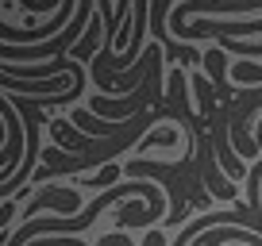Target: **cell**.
<instances>
[{
    "mask_svg": "<svg viewBox=\"0 0 262 246\" xmlns=\"http://www.w3.org/2000/svg\"><path fill=\"white\" fill-rule=\"evenodd\" d=\"M120 173H123V165H120V162H112V165H104V169H100L97 177H89L85 185H89V189L100 196V192H108V189H112V181L120 177Z\"/></svg>",
    "mask_w": 262,
    "mask_h": 246,
    "instance_id": "obj_8",
    "label": "cell"
},
{
    "mask_svg": "<svg viewBox=\"0 0 262 246\" xmlns=\"http://www.w3.org/2000/svg\"><path fill=\"white\" fill-rule=\"evenodd\" d=\"M208 12H224V16H243V12H262V0H181L170 12V27L189 23V19H201Z\"/></svg>",
    "mask_w": 262,
    "mask_h": 246,
    "instance_id": "obj_4",
    "label": "cell"
},
{
    "mask_svg": "<svg viewBox=\"0 0 262 246\" xmlns=\"http://www.w3.org/2000/svg\"><path fill=\"white\" fill-rule=\"evenodd\" d=\"M42 208H54L62 219H74V212L81 208V192L77 189H58V185H42V189H35V196L19 208V223H31Z\"/></svg>",
    "mask_w": 262,
    "mask_h": 246,
    "instance_id": "obj_3",
    "label": "cell"
},
{
    "mask_svg": "<svg viewBox=\"0 0 262 246\" xmlns=\"http://www.w3.org/2000/svg\"><path fill=\"white\" fill-rule=\"evenodd\" d=\"M231 77L247 89H258L262 85V62H231Z\"/></svg>",
    "mask_w": 262,
    "mask_h": 246,
    "instance_id": "obj_6",
    "label": "cell"
},
{
    "mask_svg": "<svg viewBox=\"0 0 262 246\" xmlns=\"http://www.w3.org/2000/svg\"><path fill=\"white\" fill-rule=\"evenodd\" d=\"M123 173H127L131 181H155V185H166L170 189V215H166V223L170 227H185L189 215H185V185H181V177H185V165H158V162H143V158H131L127 165H123Z\"/></svg>",
    "mask_w": 262,
    "mask_h": 246,
    "instance_id": "obj_1",
    "label": "cell"
},
{
    "mask_svg": "<svg viewBox=\"0 0 262 246\" xmlns=\"http://www.w3.org/2000/svg\"><path fill=\"white\" fill-rule=\"evenodd\" d=\"M178 142H181V135L173 131V127H158V131H150L147 139L139 142V154H143V150H150V146H166V150H170V146H178Z\"/></svg>",
    "mask_w": 262,
    "mask_h": 246,
    "instance_id": "obj_7",
    "label": "cell"
},
{
    "mask_svg": "<svg viewBox=\"0 0 262 246\" xmlns=\"http://www.w3.org/2000/svg\"><path fill=\"white\" fill-rule=\"evenodd\" d=\"M224 50L231 54H243V58H262V42H243V39H220Z\"/></svg>",
    "mask_w": 262,
    "mask_h": 246,
    "instance_id": "obj_9",
    "label": "cell"
},
{
    "mask_svg": "<svg viewBox=\"0 0 262 246\" xmlns=\"http://www.w3.org/2000/svg\"><path fill=\"white\" fill-rule=\"evenodd\" d=\"M262 31V16L254 19H189V23L170 27V35L185 46H193L196 39H251Z\"/></svg>",
    "mask_w": 262,
    "mask_h": 246,
    "instance_id": "obj_2",
    "label": "cell"
},
{
    "mask_svg": "<svg viewBox=\"0 0 262 246\" xmlns=\"http://www.w3.org/2000/svg\"><path fill=\"white\" fill-rule=\"evenodd\" d=\"M143 246H166L162 231H147V242H143Z\"/></svg>",
    "mask_w": 262,
    "mask_h": 246,
    "instance_id": "obj_10",
    "label": "cell"
},
{
    "mask_svg": "<svg viewBox=\"0 0 262 246\" xmlns=\"http://www.w3.org/2000/svg\"><path fill=\"white\" fill-rule=\"evenodd\" d=\"M170 12H173V4H170V0H155V4H150V23H155V42L166 50V58H178V62H181V69H185V66H193V62H201L205 54H196V50H193V46H185V42H173L170 27H166Z\"/></svg>",
    "mask_w": 262,
    "mask_h": 246,
    "instance_id": "obj_5",
    "label": "cell"
}]
</instances>
